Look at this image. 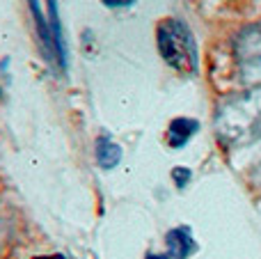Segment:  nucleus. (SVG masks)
I'll return each instance as SVG.
<instances>
[{
  "instance_id": "nucleus-1",
  "label": "nucleus",
  "mask_w": 261,
  "mask_h": 259,
  "mask_svg": "<svg viewBox=\"0 0 261 259\" xmlns=\"http://www.w3.org/2000/svg\"><path fill=\"white\" fill-rule=\"evenodd\" d=\"M216 136L225 149H241L261 138V83L225 96L216 108Z\"/></svg>"
},
{
  "instance_id": "nucleus-2",
  "label": "nucleus",
  "mask_w": 261,
  "mask_h": 259,
  "mask_svg": "<svg viewBox=\"0 0 261 259\" xmlns=\"http://www.w3.org/2000/svg\"><path fill=\"white\" fill-rule=\"evenodd\" d=\"M156 48L172 71L190 78L199 71V46L188 23L181 18H163L156 25Z\"/></svg>"
},
{
  "instance_id": "nucleus-3",
  "label": "nucleus",
  "mask_w": 261,
  "mask_h": 259,
  "mask_svg": "<svg viewBox=\"0 0 261 259\" xmlns=\"http://www.w3.org/2000/svg\"><path fill=\"white\" fill-rule=\"evenodd\" d=\"M28 12H30L37 44L44 53V60L53 64L60 73L67 71L69 50L58 0H28Z\"/></svg>"
},
{
  "instance_id": "nucleus-4",
  "label": "nucleus",
  "mask_w": 261,
  "mask_h": 259,
  "mask_svg": "<svg viewBox=\"0 0 261 259\" xmlns=\"http://www.w3.org/2000/svg\"><path fill=\"white\" fill-rule=\"evenodd\" d=\"M231 58H234L239 78L250 85L261 83V21L241 28L231 39Z\"/></svg>"
},
{
  "instance_id": "nucleus-5",
  "label": "nucleus",
  "mask_w": 261,
  "mask_h": 259,
  "mask_svg": "<svg viewBox=\"0 0 261 259\" xmlns=\"http://www.w3.org/2000/svg\"><path fill=\"white\" fill-rule=\"evenodd\" d=\"M165 248H167V255L172 259H190L197 252V241H195L193 229L188 225L172 227L165 234Z\"/></svg>"
},
{
  "instance_id": "nucleus-6",
  "label": "nucleus",
  "mask_w": 261,
  "mask_h": 259,
  "mask_svg": "<svg viewBox=\"0 0 261 259\" xmlns=\"http://www.w3.org/2000/svg\"><path fill=\"white\" fill-rule=\"evenodd\" d=\"M199 126H202V124H199L195 117H174L165 131L167 145H170L172 149H184V147L199 133Z\"/></svg>"
},
{
  "instance_id": "nucleus-7",
  "label": "nucleus",
  "mask_w": 261,
  "mask_h": 259,
  "mask_svg": "<svg viewBox=\"0 0 261 259\" xmlns=\"http://www.w3.org/2000/svg\"><path fill=\"white\" fill-rule=\"evenodd\" d=\"M94 156H96V163H99L101 170H115L124 159V149L122 145L113 140L108 133L96 138V145H94Z\"/></svg>"
},
{
  "instance_id": "nucleus-8",
  "label": "nucleus",
  "mask_w": 261,
  "mask_h": 259,
  "mask_svg": "<svg viewBox=\"0 0 261 259\" xmlns=\"http://www.w3.org/2000/svg\"><path fill=\"white\" fill-rule=\"evenodd\" d=\"M190 179H193V170L190 168H186V165H176V168H172V182L176 184V188L184 191V188L190 184Z\"/></svg>"
},
{
  "instance_id": "nucleus-9",
  "label": "nucleus",
  "mask_w": 261,
  "mask_h": 259,
  "mask_svg": "<svg viewBox=\"0 0 261 259\" xmlns=\"http://www.w3.org/2000/svg\"><path fill=\"white\" fill-rule=\"evenodd\" d=\"M108 9H128L135 5V0H101Z\"/></svg>"
},
{
  "instance_id": "nucleus-10",
  "label": "nucleus",
  "mask_w": 261,
  "mask_h": 259,
  "mask_svg": "<svg viewBox=\"0 0 261 259\" xmlns=\"http://www.w3.org/2000/svg\"><path fill=\"white\" fill-rule=\"evenodd\" d=\"M144 259H172V257L167 255V252H147Z\"/></svg>"
},
{
  "instance_id": "nucleus-11",
  "label": "nucleus",
  "mask_w": 261,
  "mask_h": 259,
  "mask_svg": "<svg viewBox=\"0 0 261 259\" xmlns=\"http://www.w3.org/2000/svg\"><path fill=\"white\" fill-rule=\"evenodd\" d=\"M35 259H67L64 255H41V257H35Z\"/></svg>"
}]
</instances>
